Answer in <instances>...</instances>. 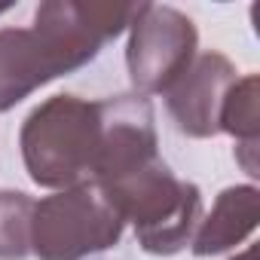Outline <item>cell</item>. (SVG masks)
I'll return each instance as SVG.
<instances>
[{
  "label": "cell",
  "instance_id": "cell-4",
  "mask_svg": "<svg viewBox=\"0 0 260 260\" xmlns=\"http://www.w3.org/2000/svg\"><path fill=\"white\" fill-rule=\"evenodd\" d=\"M199 34L190 16L175 7L138 4L128 25L125 68L138 95H166V89L199 55Z\"/></svg>",
  "mask_w": 260,
  "mask_h": 260
},
{
  "label": "cell",
  "instance_id": "cell-3",
  "mask_svg": "<svg viewBox=\"0 0 260 260\" xmlns=\"http://www.w3.org/2000/svg\"><path fill=\"white\" fill-rule=\"evenodd\" d=\"M122 217L101 187L77 184L58 190L31 211V254L37 260H83L122 239Z\"/></svg>",
  "mask_w": 260,
  "mask_h": 260
},
{
  "label": "cell",
  "instance_id": "cell-2",
  "mask_svg": "<svg viewBox=\"0 0 260 260\" xmlns=\"http://www.w3.org/2000/svg\"><path fill=\"white\" fill-rule=\"evenodd\" d=\"M98 187V184H95ZM122 223H132L138 245L147 254L172 257L190 245L202 220V193L181 181L162 159L101 187Z\"/></svg>",
  "mask_w": 260,
  "mask_h": 260
},
{
  "label": "cell",
  "instance_id": "cell-5",
  "mask_svg": "<svg viewBox=\"0 0 260 260\" xmlns=\"http://www.w3.org/2000/svg\"><path fill=\"white\" fill-rule=\"evenodd\" d=\"M138 13V4H77L49 0L34 13V34L46 43L61 74L89 64L104 43L116 40Z\"/></svg>",
  "mask_w": 260,
  "mask_h": 260
},
{
  "label": "cell",
  "instance_id": "cell-8",
  "mask_svg": "<svg viewBox=\"0 0 260 260\" xmlns=\"http://www.w3.org/2000/svg\"><path fill=\"white\" fill-rule=\"evenodd\" d=\"M55 77L64 74L34 28L0 31V113L16 107Z\"/></svg>",
  "mask_w": 260,
  "mask_h": 260
},
{
  "label": "cell",
  "instance_id": "cell-1",
  "mask_svg": "<svg viewBox=\"0 0 260 260\" xmlns=\"http://www.w3.org/2000/svg\"><path fill=\"white\" fill-rule=\"evenodd\" d=\"M101 107L77 95H52L22 122V159L37 187L68 190L92 181Z\"/></svg>",
  "mask_w": 260,
  "mask_h": 260
},
{
  "label": "cell",
  "instance_id": "cell-12",
  "mask_svg": "<svg viewBox=\"0 0 260 260\" xmlns=\"http://www.w3.org/2000/svg\"><path fill=\"white\" fill-rule=\"evenodd\" d=\"M233 260H254V248H245L242 254H236Z\"/></svg>",
  "mask_w": 260,
  "mask_h": 260
},
{
  "label": "cell",
  "instance_id": "cell-11",
  "mask_svg": "<svg viewBox=\"0 0 260 260\" xmlns=\"http://www.w3.org/2000/svg\"><path fill=\"white\" fill-rule=\"evenodd\" d=\"M34 199L22 190L0 193V260H22L31 251Z\"/></svg>",
  "mask_w": 260,
  "mask_h": 260
},
{
  "label": "cell",
  "instance_id": "cell-10",
  "mask_svg": "<svg viewBox=\"0 0 260 260\" xmlns=\"http://www.w3.org/2000/svg\"><path fill=\"white\" fill-rule=\"evenodd\" d=\"M220 132L233 135L239 141V162L248 169V175H257V132H260V113H257V74H245L239 77L226 98H223V110H220Z\"/></svg>",
  "mask_w": 260,
  "mask_h": 260
},
{
  "label": "cell",
  "instance_id": "cell-6",
  "mask_svg": "<svg viewBox=\"0 0 260 260\" xmlns=\"http://www.w3.org/2000/svg\"><path fill=\"white\" fill-rule=\"evenodd\" d=\"M98 107H101V135H98V153L89 184L107 187L159 159L150 98L128 92V95L104 98L98 101Z\"/></svg>",
  "mask_w": 260,
  "mask_h": 260
},
{
  "label": "cell",
  "instance_id": "cell-9",
  "mask_svg": "<svg viewBox=\"0 0 260 260\" xmlns=\"http://www.w3.org/2000/svg\"><path fill=\"white\" fill-rule=\"evenodd\" d=\"M260 217V193L251 184H239V187H226L214 208L199 220L190 248L199 257H211L220 251L236 248L239 242H245Z\"/></svg>",
  "mask_w": 260,
  "mask_h": 260
},
{
  "label": "cell",
  "instance_id": "cell-7",
  "mask_svg": "<svg viewBox=\"0 0 260 260\" xmlns=\"http://www.w3.org/2000/svg\"><path fill=\"white\" fill-rule=\"evenodd\" d=\"M239 80L233 61L220 52H202L193 64L166 89V107L178 125V132L190 138L220 135V110L230 86Z\"/></svg>",
  "mask_w": 260,
  "mask_h": 260
},
{
  "label": "cell",
  "instance_id": "cell-13",
  "mask_svg": "<svg viewBox=\"0 0 260 260\" xmlns=\"http://www.w3.org/2000/svg\"><path fill=\"white\" fill-rule=\"evenodd\" d=\"M10 7H13V4H0V16H4V13H7Z\"/></svg>",
  "mask_w": 260,
  "mask_h": 260
}]
</instances>
